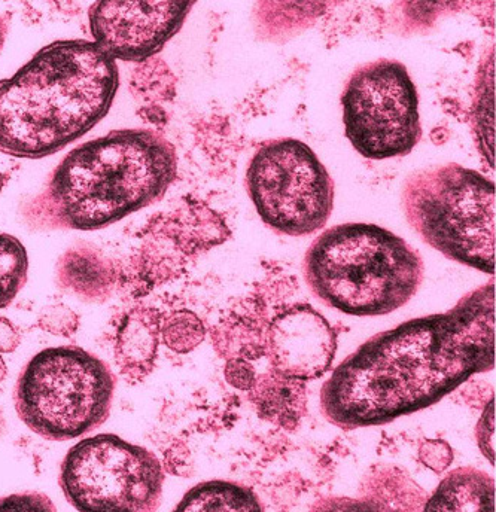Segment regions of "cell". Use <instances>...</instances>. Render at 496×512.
Segmentation results:
<instances>
[{
  "label": "cell",
  "instance_id": "obj_29",
  "mask_svg": "<svg viewBox=\"0 0 496 512\" xmlns=\"http://www.w3.org/2000/svg\"><path fill=\"white\" fill-rule=\"evenodd\" d=\"M6 181H8V178H6V176L0 172V192H2L3 188H5Z\"/></svg>",
  "mask_w": 496,
  "mask_h": 512
},
{
  "label": "cell",
  "instance_id": "obj_21",
  "mask_svg": "<svg viewBox=\"0 0 496 512\" xmlns=\"http://www.w3.org/2000/svg\"><path fill=\"white\" fill-rule=\"evenodd\" d=\"M38 325L50 334L68 338L78 331L79 316L66 304H48L39 312Z\"/></svg>",
  "mask_w": 496,
  "mask_h": 512
},
{
  "label": "cell",
  "instance_id": "obj_30",
  "mask_svg": "<svg viewBox=\"0 0 496 512\" xmlns=\"http://www.w3.org/2000/svg\"><path fill=\"white\" fill-rule=\"evenodd\" d=\"M2 429H3V420H2V414H0V435H2Z\"/></svg>",
  "mask_w": 496,
  "mask_h": 512
},
{
  "label": "cell",
  "instance_id": "obj_9",
  "mask_svg": "<svg viewBox=\"0 0 496 512\" xmlns=\"http://www.w3.org/2000/svg\"><path fill=\"white\" fill-rule=\"evenodd\" d=\"M342 108L346 137L368 160L404 157L421 142L418 88L398 60L358 67L346 82Z\"/></svg>",
  "mask_w": 496,
  "mask_h": 512
},
{
  "label": "cell",
  "instance_id": "obj_1",
  "mask_svg": "<svg viewBox=\"0 0 496 512\" xmlns=\"http://www.w3.org/2000/svg\"><path fill=\"white\" fill-rule=\"evenodd\" d=\"M495 367V282L453 309L374 335L334 368L321 411L343 431L388 425L440 402Z\"/></svg>",
  "mask_w": 496,
  "mask_h": 512
},
{
  "label": "cell",
  "instance_id": "obj_7",
  "mask_svg": "<svg viewBox=\"0 0 496 512\" xmlns=\"http://www.w3.org/2000/svg\"><path fill=\"white\" fill-rule=\"evenodd\" d=\"M245 181L258 216L275 233L306 237L330 221L336 197L333 178L301 140H267L249 161Z\"/></svg>",
  "mask_w": 496,
  "mask_h": 512
},
{
  "label": "cell",
  "instance_id": "obj_5",
  "mask_svg": "<svg viewBox=\"0 0 496 512\" xmlns=\"http://www.w3.org/2000/svg\"><path fill=\"white\" fill-rule=\"evenodd\" d=\"M401 204L410 227L426 245L450 261L494 276V181L447 163L410 175Z\"/></svg>",
  "mask_w": 496,
  "mask_h": 512
},
{
  "label": "cell",
  "instance_id": "obj_22",
  "mask_svg": "<svg viewBox=\"0 0 496 512\" xmlns=\"http://www.w3.org/2000/svg\"><path fill=\"white\" fill-rule=\"evenodd\" d=\"M418 457L425 468L435 474H443L455 460V451L447 441L425 440L419 446Z\"/></svg>",
  "mask_w": 496,
  "mask_h": 512
},
{
  "label": "cell",
  "instance_id": "obj_8",
  "mask_svg": "<svg viewBox=\"0 0 496 512\" xmlns=\"http://www.w3.org/2000/svg\"><path fill=\"white\" fill-rule=\"evenodd\" d=\"M60 487L78 511H155L164 471L148 448L114 434L84 438L68 451Z\"/></svg>",
  "mask_w": 496,
  "mask_h": 512
},
{
  "label": "cell",
  "instance_id": "obj_20",
  "mask_svg": "<svg viewBox=\"0 0 496 512\" xmlns=\"http://www.w3.org/2000/svg\"><path fill=\"white\" fill-rule=\"evenodd\" d=\"M160 337L170 350L185 355L205 341V323L191 310H175L161 320Z\"/></svg>",
  "mask_w": 496,
  "mask_h": 512
},
{
  "label": "cell",
  "instance_id": "obj_11",
  "mask_svg": "<svg viewBox=\"0 0 496 512\" xmlns=\"http://www.w3.org/2000/svg\"><path fill=\"white\" fill-rule=\"evenodd\" d=\"M273 371L297 382H313L331 370L337 355V332L310 304L282 310L267 334Z\"/></svg>",
  "mask_w": 496,
  "mask_h": 512
},
{
  "label": "cell",
  "instance_id": "obj_24",
  "mask_svg": "<svg viewBox=\"0 0 496 512\" xmlns=\"http://www.w3.org/2000/svg\"><path fill=\"white\" fill-rule=\"evenodd\" d=\"M0 510L56 511V507L44 493L26 492L0 498Z\"/></svg>",
  "mask_w": 496,
  "mask_h": 512
},
{
  "label": "cell",
  "instance_id": "obj_28",
  "mask_svg": "<svg viewBox=\"0 0 496 512\" xmlns=\"http://www.w3.org/2000/svg\"><path fill=\"white\" fill-rule=\"evenodd\" d=\"M6 377V365L3 362V359L0 358V382H3V379Z\"/></svg>",
  "mask_w": 496,
  "mask_h": 512
},
{
  "label": "cell",
  "instance_id": "obj_17",
  "mask_svg": "<svg viewBox=\"0 0 496 512\" xmlns=\"http://www.w3.org/2000/svg\"><path fill=\"white\" fill-rule=\"evenodd\" d=\"M467 0H394L388 23L395 35L410 38L434 32L444 20L455 17Z\"/></svg>",
  "mask_w": 496,
  "mask_h": 512
},
{
  "label": "cell",
  "instance_id": "obj_2",
  "mask_svg": "<svg viewBox=\"0 0 496 512\" xmlns=\"http://www.w3.org/2000/svg\"><path fill=\"white\" fill-rule=\"evenodd\" d=\"M176 176L178 154L163 134L109 131L60 161L24 218L41 230H102L160 201Z\"/></svg>",
  "mask_w": 496,
  "mask_h": 512
},
{
  "label": "cell",
  "instance_id": "obj_18",
  "mask_svg": "<svg viewBox=\"0 0 496 512\" xmlns=\"http://www.w3.org/2000/svg\"><path fill=\"white\" fill-rule=\"evenodd\" d=\"M176 511H263V505L248 487L233 481L212 480L185 493Z\"/></svg>",
  "mask_w": 496,
  "mask_h": 512
},
{
  "label": "cell",
  "instance_id": "obj_19",
  "mask_svg": "<svg viewBox=\"0 0 496 512\" xmlns=\"http://www.w3.org/2000/svg\"><path fill=\"white\" fill-rule=\"evenodd\" d=\"M29 256L17 237L0 233V310L8 307L27 282Z\"/></svg>",
  "mask_w": 496,
  "mask_h": 512
},
{
  "label": "cell",
  "instance_id": "obj_13",
  "mask_svg": "<svg viewBox=\"0 0 496 512\" xmlns=\"http://www.w3.org/2000/svg\"><path fill=\"white\" fill-rule=\"evenodd\" d=\"M333 0H257L252 12L254 29L264 42L284 44L327 14Z\"/></svg>",
  "mask_w": 496,
  "mask_h": 512
},
{
  "label": "cell",
  "instance_id": "obj_10",
  "mask_svg": "<svg viewBox=\"0 0 496 512\" xmlns=\"http://www.w3.org/2000/svg\"><path fill=\"white\" fill-rule=\"evenodd\" d=\"M197 0H96L91 38L117 62L143 63L178 35Z\"/></svg>",
  "mask_w": 496,
  "mask_h": 512
},
{
  "label": "cell",
  "instance_id": "obj_23",
  "mask_svg": "<svg viewBox=\"0 0 496 512\" xmlns=\"http://www.w3.org/2000/svg\"><path fill=\"white\" fill-rule=\"evenodd\" d=\"M476 440L483 456L495 466V399L486 404L485 411L476 426Z\"/></svg>",
  "mask_w": 496,
  "mask_h": 512
},
{
  "label": "cell",
  "instance_id": "obj_3",
  "mask_svg": "<svg viewBox=\"0 0 496 512\" xmlns=\"http://www.w3.org/2000/svg\"><path fill=\"white\" fill-rule=\"evenodd\" d=\"M120 88L118 62L91 39L39 50L0 81V152L41 160L90 133Z\"/></svg>",
  "mask_w": 496,
  "mask_h": 512
},
{
  "label": "cell",
  "instance_id": "obj_12",
  "mask_svg": "<svg viewBox=\"0 0 496 512\" xmlns=\"http://www.w3.org/2000/svg\"><path fill=\"white\" fill-rule=\"evenodd\" d=\"M160 318L148 307H135L121 319L115 335V361L129 382L139 383L154 370L160 347Z\"/></svg>",
  "mask_w": 496,
  "mask_h": 512
},
{
  "label": "cell",
  "instance_id": "obj_14",
  "mask_svg": "<svg viewBox=\"0 0 496 512\" xmlns=\"http://www.w3.org/2000/svg\"><path fill=\"white\" fill-rule=\"evenodd\" d=\"M60 288L87 303H103L111 297L115 276L111 265L94 249L73 248L59 259Z\"/></svg>",
  "mask_w": 496,
  "mask_h": 512
},
{
  "label": "cell",
  "instance_id": "obj_6",
  "mask_svg": "<svg viewBox=\"0 0 496 512\" xmlns=\"http://www.w3.org/2000/svg\"><path fill=\"white\" fill-rule=\"evenodd\" d=\"M115 386L114 373L99 356L76 346L50 347L21 371L15 410L45 440H76L108 420Z\"/></svg>",
  "mask_w": 496,
  "mask_h": 512
},
{
  "label": "cell",
  "instance_id": "obj_26",
  "mask_svg": "<svg viewBox=\"0 0 496 512\" xmlns=\"http://www.w3.org/2000/svg\"><path fill=\"white\" fill-rule=\"evenodd\" d=\"M21 343L17 326L6 318H0V353H12Z\"/></svg>",
  "mask_w": 496,
  "mask_h": 512
},
{
  "label": "cell",
  "instance_id": "obj_16",
  "mask_svg": "<svg viewBox=\"0 0 496 512\" xmlns=\"http://www.w3.org/2000/svg\"><path fill=\"white\" fill-rule=\"evenodd\" d=\"M304 384L286 379L273 370L272 373L257 377L251 392L254 393V402L260 416L285 428H295L306 407Z\"/></svg>",
  "mask_w": 496,
  "mask_h": 512
},
{
  "label": "cell",
  "instance_id": "obj_27",
  "mask_svg": "<svg viewBox=\"0 0 496 512\" xmlns=\"http://www.w3.org/2000/svg\"><path fill=\"white\" fill-rule=\"evenodd\" d=\"M9 23L3 15H0V51H2L3 45H5L6 38H8Z\"/></svg>",
  "mask_w": 496,
  "mask_h": 512
},
{
  "label": "cell",
  "instance_id": "obj_4",
  "mask_svg": "<svg viewBox=\"0 0 496 512\" xmlns=\"http://www.w3.org/2000/svg\"><path fill=\"white\" fill-rule=\"evenodd\" d=\"M424 259L386 228L349 222L319 234L303 276L316 300L343 315L383 316L410 303L424 282Z\"/></svg>",
  "mask_w": 496,
  "mask_h": 512
},
{
  "label": "cell",
  "instance_id": "obj_15",
  "mask_svg": "<svg viewBox=\"0 0 496 512\" xmlns=\"http://www.w3.org/2000/svg\"><path fill=\"white\" fill-rule=\"evenodd\" d=\"M425 511H494L495 480L480 469L458 468L438 484Z\"/></svg>",
  "mask_w": 496,
  "mask_h": 512
},
{
  "label": "cell",
  "instance_id": "obj_25",
  "mask_svg": "<svg viewBox=\"0 0 496 512\" xmlns=\"http://www.w3.org/2000/svg\"><path fill=\"white\" fill-rule=\"evenodd\" d=\"M225 380L234 389L251 392L257 383V371L246 358H230L225 364Z\"/></svg>",
  "mask_w": 496,
  "mask_h": 512
}]
</instances>
